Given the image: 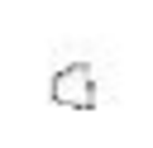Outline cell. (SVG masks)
I'll use <instances>...</instances> for the list:
<instances>
[{"label": "cell", "instance_id": "1", "mask_svg": "<svg viewBox=\"0 0 153 148\" xmlns=\"http://www.w3.org/2000/svg\"><path fill=\"white\" fill-rule=\"evenodd\" d=\"M48 95H53V105H62V110H96L100 105V72H96V62L91 57H72V62H57L53 67V76H48Z\"/></svg>", "mask_w": 153, "mask_h": 148}]
</instances>
